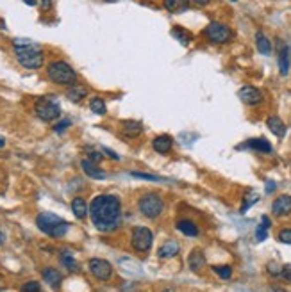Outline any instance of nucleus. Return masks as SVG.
I'll list each match as a JSON object with an SVG mask.
<instances>
[{
  "label": "nucleus",
  "instance_id": "9d476101",
  "mask_svg": "<svg viewBox=\"0 0 291 292\" xmlns=\"http://www.w3.org/2000/svg\"><path fill=\"white\" fill-rule=\"evenodd\" d=\"M237 97H239V100L245 105H259L263 102V93L257 88H254V86H243L237 91Z\"/></svg>",
  "mask_w": 291,
  "mask_h": 292
},
{
  "label": "nucleus",
  "instance_id": "20e7f679",
  "mask_svg": "<svg viewBox=\"0 0 291 292\" xmlns=\"http://www.w3.org/2000/svg\"><path fill=\"white\" fill-rule=\"evenodd\" d=\"M47 77L58 86H72L77 84V73L66 61H54L47 66Z\"/></svg>",
  "mask_w": 291,
  "mask_h": 292
},
{
  "label": "nucleus",
  "instance_id": "2eb2a0df",
  "mask_svg": "<svg viewBox=\"0 0 291 292\" xmlns=\"http://www.w3.org/2000/svg\"><path fill=\"white\" fill-rule=\"evenodd\" d=\"M172 146H174V139H172L170 136H166V134L157 136V138L152 141V148L157 151V153H161V155L168 153V151L172 150Z\"/></svg>",
  "mask_w": 291,
  "mask_h": 292
},
{
  "label": "nucleus",
  "instance_id": "e433bc0d",
  "mask_svg": "<svg viewBox=\"0 0 291 292\" xmlns=\"http://www.w3.org/2000/svg\"><path fill=\"white\" fill-rule=\"evenodd\" d=\"M257 199H259V196H255V195H254V198H246L245 205H243V207H241V212H246V208L250 207L252 203H255V201H257Z\"/></svg>",
  "mask_w": 291,
  "mask_h": 292
},
{
  "label": "nucleus",
  "instance_id": "2f4dec72",
  "mask_svg": "<svg viewBox=\"0 0 291 292\" xmlns=\"http://www.w3.org/2000/svg\"><path fill=\"white\" fill-rule=\"evenodd\" d=\"M22 292H41L40 282H34V280H31V282H25V284L22 285Z\"/></svg>",
  "mask_w": 291,
  "mask_h": 292
},
{
  "label": "nucleus",
  "instance_id": "473e14b6",
  "mask_svg": "<svg viewBox=\"0 0 291 292\" xmlns=\"http://www.w3.org/2000/svg\"><path fill=\"white\" fill-rule=\"evenodd\" d=\"M277 239L281 241V243H284V244H291V230H290V228H284V230L279 232Z\"/></svg>",
  "mask_w": 291,
  "mask_h": 292
},
{
  "label": "nucleus",
  "instance_id": "f8f14e48",
  "mask_svg": "<svg viewBox=\"0 0 291 292\" xmlns=\"http://www.w3.org/2000/svg\"><path fill=\"white\" fill-rule=\"evenodd\" d=\"M272 214L277 217H284L291 214V196L282 195L279 198H275V201L272 203Z\"/></svg>",
  "mask_w": 291,
  "mask_h": 292
},
{
  "label": "nucleus",
  "instance_id": "7c9ffc66",
  "mask_svg": "<svg viewBox=\"0 0 291 292\" xmlns=\"http://www.w3.org/2000/svg\"><path fill=\"white\" fill-rule=\"evenodd\" d=\"M86 151H88V157H90L88 160H91L93 164H99L100 160H102V157H104V155L100 153L99 150H95L93 146H86Z\"/></svg>",
  "mask_w": 291,
  "mask_h": 292
},
{
  "label": "nucleus",
  "instance_id": "423d86ee",
  "mask_svg": "<svg viewBox=\"0 0 291 292\" xmlns=\"http://www.w3.org/2000/svg\"><path fill=\"white\" fill-rule=\"evenodd\" d=\"M34 112H36V116L41 121L50 123V121H56L61 116V107H59V103L56 102L54 98L41 97L38 98L36 105H34Z\"/></svg>",
  "mask_w": 291,
  "mask_h": 292
},
{
  "label": "nucleus",
  "instance_id": "a211bd4d",
  "mask_svg": "<svg viewBox=\"0 0 291 292\" xmlns=\"http://www.w3.org/2000/svg\"><path fill=\"white\" fill-rule=\"evenodd\" d=\"M88 88L86 86H81V84H75V86H72V88H68V91H66V97H68V100L70 102H73V103H79V102H82L86 97H88Z\"/></svg>",
  "mask_w": 291,
  "mask_h": 292
},
{
  "label": "nucleus",
  "instance_id": "ea45409f",
  "mask_svg": "<svg viewBox=\"0 0 291 292\" xmlns=\"http://www.w3.org/2000/svg\"><path fill=\"white\" fill-rule=\"evenodd\" d=\"M275 191V182H266V193H273Z\"/></svg>",
  "mask_w": 291,
  "mask_h": 292
},
{
  "label": "nucleus",
  "instance_id": "bb28decb",
  "mask_svg": "<svg viewBox=\"0 0 291 292\" xmlns=\"http://www.w3.org/2000/svg\"><path fill=\"white\" fill-rule=\"evenodd\" d=\"M270 225H272V223H270V217H268V216H263V217H261V225L257 226V230H255V239L259 241V243H263V241L266 239Z\"/></svg>",
  "mask_w": 291,
  "mask_h": 292
},
{
  "label": "nucleus",
  "instance_id": "58836bf2",
  "mask_svg": "<svg viewBox=\"0 0 291 292\" xmlns=\"http://www.w3.org/2000/svg\"><path fill=\"white\" fill-rule=\"evenodd\" d=\"M268 292H288L284 287H279V285H272V287H268Z\"/></svg>",
  "mask_w": 291,
  "mask_h": 292
},
{
  "label": "nucleus",
  "instance_id": "f257e3e1",
  "mask_svg": "<svg viewBox=\"0 0 291 292\" xmlns=\"http://www.w3.org/2000/svg\"><path fill=\"white\" fill-rule=\"evenodd\" d=\"M88 214L99 232H115L121 223V201L115 195H99L88 207Z\"/></svg>",
  "mask_w": 291,
  "mask_h": 292
},
{
  "label": "nucleus",
  "instance_id": "a878e982",
  "mask_svg": "<svg viewBox=\"0 0 291 292\" xmlns=\"http://www.w3.org/2000/svg\"><path fill=\"white\" fill-rule=\"evenodd\" d=\"M59 260H61V264H63V266L66 267L68 271H72V273L79 269V264H77V260L73 258L72 251H68V249L61 251V257H59Z\"/></svg>",
  "mask_w": 291,
  "mask_h": 292
},
{
  "label": "nucleus",
  "instance_id": "dca6fc26",
  "mask_svg": "<svg viewBox=\"0 0 291 292\" xmlns=\"http://www.w3.org/2000/svg\"><path fill=\"white\" fill-rule=\"evenodd\" d=\"M121 130L127 138H138L139 134L143 132V125H141V121L136 120H123L121 121Z\"/></svg>",
  "mask_w": 291,
  "mask_h": 292
},
{
  "label": "nucleus",
  "instance_id": "f704fd0d",
  "mask_svg": "<svg viewBox=\"0 0 291 292\" xmlns=\"http://www.w3.org/2000/svg\"><path fill=\"white\" fill-rule=\"evenodd\" d=\"M268 273L272 276H281L282 267L279 266V264H275V262H270V264H268Z\"/></svg>",
  "mask_w": 291,
  "mask_h": 292
},
{
  "label": "nucleus",
  "instance_id": "72a5a7b5",
  "mask_svg": "<svg viewBox=\"0 0 291 292\" xmlns=\"http://www.w3.org/2000/svg\"><path fill=\"white\" fill-rule=\"evenodd\" d=\"M70 125H72V121H70V120H61L58 125H54V130L58 134H61V132H64V130H66Z\"/></svg>",
  "mask_w": 291,
  "mask_h": 292
},
{
  "label": "nucleus",
  "instance_id": "aec40b11",
  "mask_svg": "<svg viewBox=\"0 0 291 292\" xmlns=\"http://www.w3.org/2000/svg\"><path fill=\"white\" fill-rule=\"evenodd\" d=\"M266 125H268V129L272 130L273 136H277V138H284L286 136V125H284V121L279 116H270L266 120Z\"/></svg>",
  "mask_w": 291,
  "mask_h": 292
},
{
  "label": "nucleus",
  "instance_id": "1a4fd4ad",
  "mask_svg": "<svg viewBox=\"0 0 291 292\" xmlns=\"http://www.w3.org/2000/svg\"><path fill=\"white\" fill-rule=\"evenodd\" d=\"M88 269H90V273L95 278L102 280V282H108L113 276V266L108 260H104V258H90Z\"/></svg>",
  "mask_w": 291,
  "mask_h": 292
},
{
  "label": "nucleus",
  "instance_id": "6e6552de",
  "mask_svg": "<svg viewBox=\"0 0 291 292\" xmlns=\"http://www.w3.org/2000/svg\"><path fill=\"white\" fill-rule=\"evenodd\" d=\"M204 36H206L211 43L224 45L233 40V31L229 29V25H225V23H222V22H211L209 25L204 29Z\"/></svg>",
  "mask_w": 291,
  "mask_h": 292
},
{
  "label": "nucleus",
  "instance_id": "412c9836",
  "mask_svg": "<svg viewBox=\"0 0 291 292\" xmlns=\"http://www.w3.org/2000/svg\"><path fill=\"white\" fill-rule=\"evenodd\" d=\"M179 251H180V246L175 243V241H166L161 248H159V251H157V257L159 258H174Z\"/></svg>",
  "mask_w": 291,
  "mask_h": 292
},
{
  "label": "nucleus",
  "instance_id": "f03ea898",
  "mask_svg": "<svg viewBox=\"0 0 291 292\" xmlns=\"http://www.w3.org/2000/svg\"><path fill=\"white\" fill-rule=\"evenodd\" d=\"M13 49L14 57H16V61L22 68H25V70H40L43 66L45 53L36 43H32L29 40H14Z\"/></svg>",
  "mask_w": 291,
  "mask_h": 292
},
{
  "label": "nucleus",
  "instance_id": "c756f323",
  "mask_svg": "<svg viewBox=\"0 0 291 292\" xmlns=\"http://www.w3.org/2000/svg\"><path fill=\"white\" fill-rule=\"evenodd\" d=\"M213 271H215L222 280H229L231 276H233V267L231 266H215L213 267Z\"/></svg>",
  "mask_w": 291,
  "mask_h": 292
},
{
  "label": "nucleus",
  "instance_id": "79ce46f5",
  "mask_svg": "<svg viewBox=\"0 0 291 292\" xmlns=\"http://www.w3.org/2000/svg\"><path fill=\"white\" fill-rule=\"evenodd\" d=\"M4 146H5V141L4 139H0V148H4Z\"/></svg>",
  "mask_w": 291,
  "mask_h": 292
},
{
  "label": "nucleus",
  "instance_id": "393cba45",
  "mask_svg": "<svg viewBox=\"0 0 291 292\" xmlns=\"http://www.w3.org/2000/svg\"><path fill=\"white\" fill-rule=\"evenodd\" d=\"M172 36H174V38L179 41V43H182L184 47H188V45L191 43V40H193L191 32H188L186 29H182V27H174V29H172Z\"/></svg>",
  "mask_w": 291,
  "mask_h": 292
},
{
  "label": "nucleus",
  "instance_id": "a19ab883",
  "mask_svg": "<svg viewBox=\"0 0 291 292\" xmlns=\"http://www.w3.org/2000/svg\"><path fill=\"white\" fill-rule=\"evenodd\" d=\"M5 243V234L4 232H0V244H4Z\"/></svg>",
  "mask_w": 291,
  "mask_h": 292
},
{
  "label": "nucleus",
  "instance_id": "ddd939ff",
  "mask_svg": "<svg viewBox=\"0 0 291 292\" xmlns=\"http://www.w3.org/2000/svg\"><path fill=\"white\" fill-rule=\"evenodd\" d=\"M237 148H239V150H241V148H250V150L257 151V153H272V151H273L272 145H270V143L266 141L264 138L248 139L245 145H239Z\"/></svg>",
  "mask_w": 291,
  "mask_h": 292
},
{
  "label": "nucleus",
  "instance_id": "f3484780",
  "mask_svg": "<svg viewBox=\"0 0 291 292\" xmlns=\"http://www.w3.org/2000/svg\"><path fill=\"white\" fill-rule=\"evenodd\" d=\"M81 168H82V171L88 175L90 178H95V180H102V178H106L108 177V173L106 171H102V169H99L97 166H95L91 160H88V159H84L81 162Z\"/></svg>",
  "mask_w": 291,
  "mask_h": 292
},
{
  "label": "nucleus",
  "instance_id": "4be33fe9",
  "mask_svg": "<svg viewBox=\"0 0 291 292\" xmlns=\"http://www.w3.org/2000/svg\"><path fill=\"white\" fill-rule=\"evenodd\" d=\"M177 230L180 234L188 235V237H197L198 235V226L191 219H180V221H177Z\"/></svg>",
  "mask_w": 291,
  "mask_h": 292
},
{
  "label": "nucleus",
  "instance_id": "4468645a",
  "mask_svg": "<svg viewBox=\"0 0 291 292\" xmlns=\"http://www.w3.org/2000/svg\"><path fill=\"white\" fill-rule=\"evenodd\" d=\"M41 276L45 280L47 284L50 285L52 289H59L61 287V282H63V275L59 273L56 267H45V269L41 271Z\"/></svg>",
  "mask_w": 291,
  "mask_h": 292
},
{
  "label": "nucleus",
  "instance_id": "c9c22d12",
  "mask_svg": "<svg viewBox=\"0 0 291 292\" xmlns=\"http://www.w3.org/2000/svg\"><path fill=\"white\" fill-rule=\"evenodd\" d=\"M130 175L136 177V178H147V180H161L159 177H154V175H145V173H138V171H132Z\"/></svg>",
  "mask_w": 291,
  "mask_h": 292
},
{
  "label": "nucleus",
  "instance_id": "cd10ccee",
  "mask_svg": "<svg viewBox=\"0 0 291 292\" xmlns=\"http://www.w3.org/2000/svg\"><path fill=\"white\" fill-rule=\"evenodd\" d=\"M165 7L172 13H182L189 7V2H186V0H166Z\"/></svg>",
  "mask_w": 291,
  "mask_h": 292
},
{
  "label": "nucleus",
  "instance_id": "6ab92c4d",
  "mask_svg": "<svg viewBox=\"0 0 291 292\" xmlns=\"http://www.w3.org/2000/svg\"><path fill=\"white\" fill-rule=\"evenodd\" d=\"M188 266L191 271H195V273H198V271L202 269V267L206 266V257H204V253H202V249H193L191 253H189L188 257Z\"/></svg>",
  "mask_w": 291,
  "mask_h": 292
},
{
  "label": "nucleus",
  "instance_id": "5701e85b",
  "mask_svg": "<svg viewBox=\"0 0 291 292\" xmlns=\"http://www.w3.org/2000/svg\"><path fill=\"white\" fill-rule=\"evenodd\" d=\"M72 212H73V216H75L77 219H84V217L88 216V203H86V201L81 198V196L73 198V201H72Z\"/></svg>",
  "mask_w": 291,
  "mask_h": 292
},
{
  "label": "nucleus",
  "instance_id": "37998d69",
  "mask_svg": "<svg viewBox=\"0 0 291 292\" xmlns=\"http://www.w3.org/2000/svg\"><path fill=\"white\" fill-rule=\"evenodd\" d=\"M290 282H291V278H290Z\"/></svg>",
  "mask_w": 291,
  "mask_h": 292
},
{
  "label": "nucleus",
  "instance_id": "4c0bfd02",
  "mask_svg": "<svg viewBox=\"0 0 291 292\" xmlns=\"http://www.w3.org/2000/svg\"><path fill=\"white\" fill-rule=\"evenodd\" d=\"M104 151H106V153H108L109 157H111V159L120 160V155H116V153H115V151H113V150H109V148H104Z\"/></svg>",
  "mask_w": 291,
  "mask_h": 292
},
{
  "label": "nucleus",
  "instance_id": "7ed1b4c3",
  "mask_svg": "<svg viewBox=\"0 0 291 292\" xmlns=\"http://www.w3.org/2000/svg\"><path fill=\"white\" fill-rule=\"evenodd\" d=\"M36 225L41 232L52 239H61L64 237L70 228V223L64 221L63 217L56 216L52 212H40L36 216Z\"/></svg>",
  "mask_w": 291,
  "mask_h": 292
},
{
  "label": "nucleus",
  "instance_id": "c85d7f7f",
  "mask_svg": "<svg viewBox=\"0 0 291 292\" xmlns=\"http://www.w3.org/2000/svg\"><path fill=\"white\" fill-rule=\"evenodd\" d=\"M90 109L95 112V114H99V116H104L106 114V111H108L106 102H104L102 98H99V97H93L90 100Z\"/></svg>",
  "mask_w": 291,
  "mask_h": 292
},
{
  "label": "nucleus",
  "instance_id": "9b49d317",
  "mask_svg": "<svg viewBox=\"0 0 291 292\" xmlns=\"http://www.w3.org/2000/svg\"><path fill=\"white\" fill-rule=\"evenodd\" d=\"M277 50H279V71H281V75L286 77L290 73V68H291V52H290V47L282 40L277 41Z\"/></svg>",
  "mask_w": 291,
  "mask_h": 292
},
{
  "label": "nucleus",
  "instance_id": "0eeeda50",
  "mask_svg": "<svg viewBox=\"0 0 291 292\" xmlns=\"http://www.w3.org/2000/svg\"><path fill=\"white\" fill-rule=\"evenodd\" d=\"M154 234L152 230H148L147 226H136L132 234H130V246L138 253H147L152 248Z\"/></svg>",
  "mask_w": 291,
  "mask_h": 292
},
{
  "label": "nucleus",
  "instance_id": "b1692460",
  "mask_svg": "<svg viewBox=\"0 0 291 292\" xmlns=\"http://www.w3.org/2000/svg\"><path fill=\"white\" fill-rule=\"evenodd\" d=\"M255 45H257V50H259L263 55H270V52H272V43H270V40L266 38L264 32L257 31V34H255Z\"/></svg>",
  "mask_w": 291,
  "mask_h": 292
},
{
  "label": "nucleus",
  "instance_id": "39448f33",
  "mask_svg": "<svg viewBox=\"0 0 291 292\" xmlns=\"http://www.w3.org/2000/svg\"><path fill=\"white\" fill-rule=\"evenodd\" d=\"M139 214L145 216L147 219H157L165 210V201L157 193H147L139 198L138 201Z\"/></svg>",
  "mask_w": 291,
  "mask_h": 292
}]
</instances>
